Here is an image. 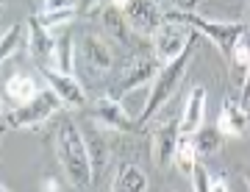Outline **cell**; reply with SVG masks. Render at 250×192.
<instances>
[{
	"label": "cell",
	"instance_id": "603a6c76",
	"mask_svg": "<svg viewBox=\"0 0 250 192\" xmlns=\"http://www.w3.org/2000/svg\"><path fill=\"white\" fill-rule=\"evenodd\" d=\"M39 17V22L45 28H62L67 25V22H72V20L78 17V11L75 9H62V11H42V14H36Z\"/></svg>",
	"mask_w": 250,
	"mask_h": 192
},
{
	"label": "cell",
	"instance_id": "8fae6325",
	"mask_svg": "<svg viewBox=\"0 0 250 192\" xmlns=\"http://www.w3.org/2000/svg\"><path fill=\"white\" fill-rule=\"evenodd\" d=\"M28 50L39 67H50L56 53V37L50 34V28H45L39 22V17L28 20Z\"/></svg>",
	"mask_w": 250,
	"mask_h": 192
},
{
	"label": "cell",
	"instance_id": "f1b7e54d",
	"mask_svg": "<svg viewBox=\"0 0 250 192\" xmlns=\"http://www.w3.org/2000/svg\"><path fill=\"white\" fill-rule=\"evenodd\" d=\"M242 103H245V106L250 103V70H248V75H245V84H242Z\"/></svg>",
	"mask_w": 250,
	"mask_h": 192
},
{
	"label": "cell",
	"instance_id": "6da1fadb",
	"mask_svg": "<svg viewBox=\"0 0 250 192\" xmlns=\"http://www.w3.org/2000/svg\"><path fill=\"white\" fill-rule=\"evenodd\" d=\"M56 156H59V165H62L64 175L70 178L72 187L86 190L92 184V165H89V150H86V139L81 137L78 126L67 117H59L56 123Z\"/></svg>",
	"mask_w": 250,
	"mask_h": 192
},
{
	"label": "cell",
	"instance_id": "d6986e66",
	"mask_svg": "<svg viewBox=\"0 0 250 192\" xmlns=\"http://www.w3.org/2000/svg\"><path fill=\"white\" fill-rule=\"evenodd\" d=\"M197 148H195V139L192 137H184L181 134L178 139V148H175V156H172V162H175V167H178L184 175H192V170H195L197 165Z\"/></svg>",
	"mask_w": 250,
	"mask_h": 192
},
{
	"label": "cell",
	"instance_id": "4316f807",
	"mask_svg": "<svg viewBox=\"0 0 250 192\" xmlns=\"http://www.w3.org/2000/svg\"><path fill=\"white\" fill-rule=\"evenodd\" d=\"M100 3H103V0H78V3H75V11H78V14H92Z\"/></svg>",
	"mask_w": 250,
	"mask_h": 192
},
{
	"label": "cell",
	"instance_id": "5b68a950",
	"mask_svg": "<svg viewBox=\"0 0 250 192\" xmlns=\"http://www.w3.org/2000/svg\"><path fill=\"white\" fill-rule=\"evenodd\" d=\"M156 73H159V59H156V53H134L123 67H120V75L111 81L108 98H117V101H120L125 92L145 86Z\"/></svg>",
	"mask_w": 250,
	"mask_h": 192
},
{
	"label": "cell",
	"instance_id": "7402d4cb",
	"mask_svg": "<svg viewBox=\"0 0 250 192\" xmlns=\"http://www.w3.org/2000/svg\"><path fill=\"white\" fill-rule=\"evenodd\" d=\"M192 139H195V148H197V156H211L217 153V148H220V142H223V134L214 128H197L195 134H192Z\"/></svg>",
	"mask_w": 250,
	"mask_h": 192
},
{
	"label": "cell",
	"instance_id": "ac0fdd59",
	"mask_svg": "<svg viewBox=\"0 0 250 192\" xmlns=\"http://www.w3.org/2000/svg\"><path fill=\"white\" fill-rule=\"evenodd\" d=\"M111 190L120 192H145L147 190V175H145L142 167H136L134 162H123L120 165V173L111 181Z\"/></svg>",
	"mask_w": 250,
	"mask_h": 192
},
{
	"label": "cell",
	"instance_id": "9a60e30c",
	"mask_svg": "<svg viewBox=\"0 0 250 192\" xmlns=\"http://www.w3.org/2000/svg\"><path fill=\"white\" fill-rule=\"evenodd\" d=\"M100 28L111 42H120V45L131 42V25H128L123 9H117L114 3H108L106 9L100 11Z\"/></svg>",
	"mask_w": 250,
	"mask_h": 192
},
{
	"label": "cell",
	"instance_id": "484cf974",
	"mask_svg": "<svg viewBox=\"0 0 250 192\" xmlns=\"http://www.w3.org/2000/svg\"><path fill=\"white\" fill-rule=\"evenodd\" d=\"M78 0H45V11H62V9H75Z\"/></svg>",
	"mask_w": 250,
	"mask_h": 192
},
{
	"label": "cell",
	"instance_id": "3957f363",
	"mask_svg": "<svg viewBox=\"0 0 250 192\" xmlns=\"http://www.w3.org/2000/svg\"><path fill=\"white\" fill-rule=\"evenodd\" d=\"M164 17L170 20H178V22H187L189 28H195V31H200L203 37H208L211 42H214V47L223 53V59H228L231 62L233 56V45H236V39L242 37V31H245V22H211V20H203L197 17L195 11H167Z\"/></svg>",
	"mask_w": 250,
	"mask_h": 192
},
{
	"label": "cell",
	"instance_id": "7a4b0ae2",
	"mask_svg": "<svg viewBox=\"0 0 250 192\" xmlns=\"http://www.w3.org/2000/svg\"><path fill=\"white\" fill-rule=\"evenodd\" d=\"M192 56H195V42H189V47L178 56V59L167 62V64L159 70V73H156V84H153L150 95H147V101H145L142 114H139V120H136V123H139V128L147 126L153 114H156V111L164 106V103L170 101L172 92L178 89V84H181V78H184V73H187L189 62H192Z\"/></svg>",
	"mask_w": 250,
	"mask_h": 192
},
{
	"label": "cell",
	"instance_id": "ffe728a7",
	"mask_svg": "<svg viewBox=\"0 0 250 192\" xmlns=\"http://www.w3.org/2000/svg\"><path fill=\"white\" fill-rule=\"evenodd\" d=\"M231 62H233V70H236V81L245 84V75H248V70H250V28H245L242 37L236 39Z\"/></svg>",
	"mask_w": 250,
	"mask_h": 192
},
{
	"label": "cell",
	"instance_id": "4dcf8cb0",
	"mask_svg": "<svg viewBox=\"0 0 250 192\" xmlns=\"http://www.w3.org/2000/svg\"><path fill=\"white\" fill-rule=\"evenodd\" d=\"M245 184L250 187V170H245Z\"/></svg>",
	"mask_w": 250,
	"mask_h": 192
},
{
	"label": "cell",
	"instance_id": "f546056e",
	"mask_svg": "<svg viewBox=\"0 0 250 192\" xmlns=\"http://www.w3.org/2000/svg\"><path fill=\"white\" fill-rule=\"evenodd\" d=\"M42 190H62V184L59 181H45L42 184Z\"/></svg>",
	"mask_w": 250,
	"mask_h": 192
},
{
	"label": "cell",
	"instance_id": "e0dca14e",
	"mask_svg": "<svg viewBox=\"0 0 250 192\" xmlns=\"http://www.w3.org/2000/svg\"><path fill=\"white\" fill-rule=\"evenodd\" d=\"M36 95H39V92H36V81L28 73H14L9 81H6V101L9 103L25 106V103L34 101Z\"/></svg>",
	"mask_w": 250,
	"mask_h": 192
},
{
	"label": "cell",
	"instance_id": "5bb4252c",
	"mask_svg": "<svg viewBox=\"0 0 250 192\" xmlns=\"http://www.w3.org/2000/svg\"><path fill=\"white\" fill-rule=\"evenodd\" d=\"M203 111H206V89L197 84V86H192V95L187 98V106H184V114H181V134L184 137H192L197 128L203 126Z\"/></svg>",
	"mask_w": 250,
	"mask_h": 192
},
{
	"label": "cell",
	"instance_id": "7c38bea8",
	"mask_svg": "<svg viewBox=\"0 0 250 192\" xmlns=\"http://www.w3.org/2000/svg\"><path fill=\"white\" fill-rule=\"evenodd\" d=\"M39 73L45 75V81L50 84V89L70 106H83L86 103V89L81 86V81L72 73H59L50 67H39Z\"/></svg>",
	"mask_w": 250,
	"mask_h": 192
},
{
	"label": "cell",
	"instance_id": "2e32d148",
	"mask_svg": "<svg viewBox=\"0 0 250 192\" xmlns=\"http://www.w3.org/2000/svg\"><path fill=\"white\" fill-rule=\"evenodd\" d=\"M86 150H89V165H92V181H98V178H103V173H106L108 162H111V148H108L106 137L103 134H95L92 131V137L86 139Z\"/></svg>",
	"mask_w": 250,
	"mask_h": 192
},
{
	"label": "cell",
	"instance_id": "cb8c5ba5",
	"mask_svg": "<svg viewBox=\"0 0 250 192\" xmlns=\"http://www.w3.org/2000/svg\"><path fill=\"white\" fill-rule=\"evenodd\" d=\"M20 37H22V25H11L3 34V45H0V59L3 62H9V56L20 47Z\"/></svg>",
	"mask_w": 250,
	"mask_h": 192
},
{
	"label": "cell",
	"instance_id": "277c9868",
	"mask_svg": "<svg viewBox=\"0 0 250 192\" xmlns=\"http://www.w3.org/2000/svg\"><path fill=\"white\" fill-rule=\"evenodd\" d=\"M62 103L64 101L56 95L53 89H42L31 103L6 111V114H3V128H9V131H22V128L42 126L45 120H50L53 114L62 111Z\"/></svg>",
	"mask_w": 250,
	"mask_h": 192
},
{
	"label": "cell",
	"instance_id": "52a82bcc",
	"mask_svg": "<svg viewBox=\"0 0 250 192\" xmlns=\"http://www.w3.org/2000/svg\"><path fill=\"white\" fill-rule=\"evenodd\" d=\"M111 3L123 9L131 31L139 37H153L164 22V11L159 9L156 0H111Z\"/></svg>",
	"mask_w": 250,
	"mask_h": 192
},
{
	"label": "cell",
	"instance_id": "9c48e42d",
	"mask_svg": "<svg viewBox=\"0 0 250 192\" xmlns=\"http://www.w3.org/2000/svg\"><path fill=\"white\" fill-rule=\"evenodd\" d=\"M214 126H217V131L223 134V139H242L245 134H248V126H250L245 103L233 101V98H225Z\"/></svg>",
	"mask_w": 250,
	"mask_h": 192
},
{
	"label": "cell",
	"instance_id": "1f68e13d",
	"mask_svg": "<svg viewBox=\"0 0 250 192\" xmlns=\"http://www.w3.org/2000/svg\"><path fill=\"white\" fill-rule=\"evenodd\" d=\"M248 28H250V25H248Z\"/></svg>",
	"mask_w": 250,
	"mask_h": 192
},
{
	"label": "cell",
	"instance_id": "8992f818",
	"mask_svg": "<svg viewBox=\"0 0 250 192\" xmlns=\"http://www.w3.org/2000/svg\"><path fill=\"white\" fill-rule=\"evenodd\" d=\"M195 28H189L187 22H178V20H170L164 17L161 28L153 34V53L159 59L161 64L172 62V59H178L184 50L189 47V42H195V34H192Z\"/></svg>",
	"mask_w": 250,
	"mask_h": 192
},
{
	"label": "cell",
	"instance_id": "4fadbf2b",
	"mask_svg": "<svg viewBox=\"0 0 250 192\" xmlns=\"http://www.w3.org/2000/svg\"><path fill=\"white\" fill-rule=\"evenodd\" d=\"M95 117L103 123V126L114 128V131H123V134H131V131H139V123H134V120L128 117V111H125V106L117 98H100L98 103H95Z\"/></svg>",
	"mask_w": 250,
	"mask_h": 192
},
{
	"label": "cell",
	"instance_id": "83f0119b",
	"mask_svg": "<svg viewBox=\"0 0 250 192\" xmlns=\"http://www.w3.org/2000/svg\"><path fill=\"white\" fill-rule=\"evenodd\" d=\"M197 3L200 0H172V6H175V11H195Z\"/></svg>",
	"mask_w": 250,
	"mask_h": 192
},
{
	"label": "cell",
	"instance_id": "30bf717a",
	"mask_svg": "<svg viewBox=\"0 0 250 192\" xmlns=\"http://www.w3.org/2000/svg\"><path fill=\"white\" fill-rule=\"evenodd\" d=\"M181 139V117H170L167 123H161L153 134V162L159 167H167L175 156Z\"/></svg>",
	"mask_w": 250,
	"mask_h": 192
},
{
	"label": "cell",
	"instance_id": "ba28073f",
	"mask_svg": "<svg viewBox=\"0 0 250 192\" xmlns=\"http://www.w3.org/2000/svg\"><path fill=\"white\" fill-rule=\"evenodd\" d=\"M81 62L86 67L89 75H106L114 64V50L108 45V37L106 34H98V31H83L81 34Z\"/></svg>",
	"mask_w": 250,
	"mask_h": 192
},
{
	"label": "cell",
	"instance_id": "d4e9b609",
	"mask_svg": "<svg viewBox=\"0 0 250 192\" xmlns=\"http://www.w3.org/2000/svg\"><path fill=\"white\" fill-rule=\"evenodd\" d=\"M192 178H195V184H192V187H195L197 192H208V181H211V175H208V170H206L200 162H197L195 170H192Z\"/></svg>",
	"mask_w": 250,
	"mask_h": 192
},
{
	"label": "cell",
	"instance_id": "44dd1931",
	"mask_svg": "<svg viewBox=\"0 0 250 192\" xmlns=\"http://www.w3.org/2000/svg\"><path fill=\"white\" fill-rule=\"evenodd\" d=\"M53 64H56L59 73H72V37H70V31H62L56 37Z\"/></svg>",
	"mask_w": 250,
	"mask_h": 192
}]
</instances>
